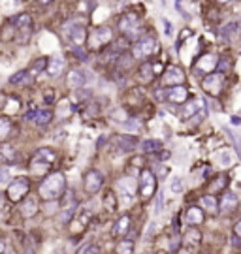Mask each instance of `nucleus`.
I'll use <instances>...</instances> for the list:
<instances>
[{"label":"nucleus","instance_id":"f257e3e1","mask_svg":"<svg viewBox=\"0 0 241 254\" xmlns=\"http://www.w3.org/2000/svg\"><path fill=\"white\" fill-rule=\"evenodd\" d=\"M64 188H66V179H64L62 173L57 171V173L47 175L42 181V184H40V196L43 200H47V201H51V200H57V198L62 196Z\"/></svg>","mask_w":241,"mask_h":254},{"label":"nucleus","instance_id":"f03ea898","mask_svg":"<svg viewBox=\"0 0 241 254\" xmlns=\"http://www.w3.org/2000/svg\"><path fill=\"white\" fill-rule=\"evenodd\" d=\"M53 162H55V153L51 149H40L30 162V169L32 173H45L53 166Z\"/></svg>","mask_w":241,"mask_h":254},{"label":"nucleus","instance_id":"7ed1b4c3","mask_svg":"<svg viewBox=\"0 0 241 254\" xmlns=\"http://www.w3.org/2000/svg\"><path fill=\"white\" fill-rule=\"evenodd\" d=\"M29 188H30V183L27 177H15L14 181L8 184V190H6L8 200H12V201L25 200L27 194H29Z\"/></svg>","mask_w":241,"mask_h":254},{"label":"nucleus","instance_id":"20e7f679","mask_svg":"<svg viewBox=\"0 0 241 254\" xmlns=\"http://www.w3.org/2000/svg\"><path fill=\"white\" fill-rule=\"evenodd\" d=\"M14 27L17 30V42L25 43L32 34V17L29 14H19L14 17Z\"/></svg>","mask_w":241,"mask_h":254},{"label":"nucleus","instance_id":"39448f33","mask_svg":"<svg viewBox=\"0 0 241 254\" xmlns=\"http://www.w3.org/2000/svg\"><path fill=\"white\" fill-rule=\"evenodd\" d=\"M156 51V38L155 36H143L140 42L136 43L134 47V56L136 58H145V56H151Z\"/></svg>","mask_w":241,"mask_h":254},{"label":"nucleus","instance_id":"423d86ee","mask_svg":"<svg viewBox=\"0 0 241 254\" xmlns=\"http://www.w3.org/2000/svg\"><path fill=\"white\" fill-rule=\"evenodd\" d=\"M156 190V175L151 169H143L140 175V192L143 198H151Z\"/></svg>","mask_w":241,"mask_h":254},{"label":"nucleus","instance_id":"0eeeda50","mask_svg":"<svg viewBox=\"0 0 241 254\" xmlns=\"http://www.w3.org/2000/svg\"><path fill=\"white\" fill-rule=\"evenodd\" d=\"M142 27V21L136 14H125L119 21V28L125 36H134Z\"/></svg>","mask_w":241,"mask_h":254},{"label":"nucleus","instance_id":"6e6552de","mask_svg":"<svg viewBox=\"0 0 241 254\" xmlns=\"http://www.w3.org/2000/svg\"><path fill=\"white\" fill-rule=\"evenodd\" d=\"M111 40V30L108 27H102V28H94L93 32H91V36H89V47L91 49H98L102 45H106V43Z\"/></svg>","mask_w":241,"mask_h":254},{"label":"nucleus","instance_id":"1a4fd4ad","mask_svg":"<svg viewBox=\"0 0 241 254\" xmlns=\"http://www.w3.org/2000/svg\"><path fill=\"white\" fill-rule=\"evenodd\" d=\"M202 87L205 92H209L211 96H219L222 91V75L221 73H209L207 77H204Z\"/></svg>","mask_w":241,"mask_h":254},{"label":"nucleus","instance_id":"9d476101","mask_svg":"<svg viewBox=\"0 0 241 254\" xmlns=\"http://www.w3.org/2000/svg\"><path fill=\"white\" fill-rule=\"evenodd\" d=\"M102 173L96 171V169H91L89 173L85 175V179H83V186H85V190L89 194H96L100 190V186H102Z\"/></svg>","mask_w":241,"mask_h":254},{"label":"nucleus","instance_id":"9b49d317","mask_svg":"<svg viewBox=\"0 0 241 254\" xmlns=\"http://www.w3.org/2000/svg\"><path fill=\"white\" fill-rule=\"evenodd\" d=\"M202 108H204V102L200 98L186 100L183 104V108H181V119H185V121H186V119H194Z\"/></svg>","mask_w":241,"mask_h":254},{"label":"nucleus","instance_id":"f8f14e48","mask_svg":"<svg viewBox=\"0 0 241 254\" xmlns=\"http://www.w3.org/2000/svg\"><path fill=\"white\" fill-rule=\"evenodd\" d=\"M185 79V73L181 68H177V66H170V68H166L164 72V75H162V83L164 85H170V87H177V85H181Z\"/></svg>","mask_w":241,"mask_h":254},{"label":"nucleus","instance_id":"ddd939ff","mask_svg":"<svg viewBox=\"0 0 241 254\" xmlns=\"http://www.w3.org/2000/svg\"><path fill=\"white\" fill-rule=\"evenodd\" d=\"M117 186L121 190V201L125 205H130L134 201V198H136V186H134V183L130 179H123V181H119Z\"/></svg>","mask_w":241,"mask_h":254},{"label":"nucleus","instance_id":"4468645a","mask_svg":"<svg viewBox=\"0 0 241 254\" xmlns=\"http://www.w3.org/2000/svg\"><path fill=\"white\" fill-rule=\"evenodd\" d=\"M219 64V58L211 53H207V55L200 56L198 62H196V72L198 73H211V70Z\"/></svg>","mask_w":241,"mask_h":254},{"label":"nucleus","instance_id":"2eb2a0df","mask_svg":"<svg viewBox=\"0 0 241 254\" xmlns=\"http://www.w3.org/2000/svg\"><path fill=\"white\" fill-rule=\"evenodd\" d=\"M166 98L173 102V104H185L188 100V89H185L183 85H177V87H170L168 92H166Z\"/></svg>","mask_w":241,"mask_h":254},{"label":"nucleus","instance_id":"dca6fc26","mask_svg":"<svg viewBox=\"0 0 241 254\" xmlns=\"http://www.w3.org/2000/svg\"><path fill=\"white\" fill-rule=\"evenodd\" d=\"M113 143L117 153H130L136 149V138H132V136H117Z\"/></svg>","mask_w":241,"mask_h":254},{"label":"nucleus","instance_id":"f3484780","mask_svg":"<svg viewBox=\"0 0 241 254\" xmlns=\"http://www.w3.org/2000/svg\"><path fill=\"white\" fill-rule=\"evenodd\" d=\"M64 32H66V36L75 45H81V43L85 42V28L81 27V25H70V27H66Z\"/></svg>","mask_w":241,"mask_h":254},{"label":"nucleus","instance_id":"a211bd4d","mask_svg":"<svg viewBox=\"0 0 241 254\" xmlns=\"http://www.w3.org/2000/svg\"><path fill=\"white\" fill-rule=\"evenodd\" d=\"M19 211H21V215H23L25 218L34 217V215H36V211H38V200H36L34 196H27L25 200H23V203H21Z\"/></svg>","mask_w":241,"mask_h":254},{"label":"nucleus","instance_id":"6ab92c4d","mask_svg":"<svg viewBox=\"0 0 241 254\" xmlns=\"http://www.w3.org/2000/svg\"><path fill=\"white\" fill-rule=\"evenodd\" d=\"M238 203H240L238 196H236L234 192L228 190V192L222 194V200H221V209H222V213H232V211H236Z\"/></svg>","mask_w":241,"mask_h":254},{"label":"nucleus","instance_id":"aec40b11","mask_svg":"<svg viewBox=\"0 0 241 254\" xmlns=\"http://www.w3.org/2000/svg\"><path fill=\"white\" fill-rule=\"evenodd\" d=\"M64 70V58L62 56H51L49 58V64H47V75L55 77L60 72Z\"/></svg>","mask_w":241,"mask_h":254},{"label":"nucleus","instance_id":"412c9836","mask_svg":"<svg viewBox=\"0 0 241 254\" xmlns=\"http://www.w3.org/2000/svg\"><path fill=\"white\" fill-rule=\"evenodd\" d=\"M128 228H130V217L128 215H123L113 226V236L115 237H121V236H125L128 232Z\"/></svg>","mask_w":241,"mask_h":254},{"label":"nucleus","instance_id":"4be33fe9","mask_svg":"<svg viewBox=\"0 0 241 254\" xmlns=\"http://www.w3.org/2000/svg\"><path fill=\"white\" fill-rule=\"evenodd\" d=\"M186 222L192 226L202 224L204 222V211L200 207H188L186 209Z\"/></svg>","mask_w":241,"mask_h":254},{"label":"nucleus","instance_id":"5701e85b","mask_svg":"<svg viewBox=\"0 0 241 254\" xmlns=\"http://www.w3.org/2000/svg\"><path fill=\"white\" fill-rule=\"evenodd\" d=\"M30 81H32V72L30 70H21L10 77V83L14 85H29Z\"/></svg>","mask_w":241,"mask_h":254},{"label":"nucleus","instance_id":"b1692460","mask_svg":"<svg viewBox=\"0 0 241 254\" xmlns=\"http://www.w3.org/2000/svg\"><path fill=\"white\" fill-rule=\"evenodd\" d=\"M200 237H202L200 232L192 226V228H188V230L185 232V245H186V247H196L200 243Z\"/></svg>","mask_w":241,"mask_h":254},{"label":"nucleus","instance_id":"393cba45","mask_svg":"<svg viewBox=\"0 0 241 254\" xmlns=\"http://www.w3.org/2000/svg\"><path fill=\"white\" fill-rule=\"evenodd\" d=\"M68 85H70L72 89H81L83 85H85V75H83V72H72L70 75H68Z\"/></svg>","mask_w":241,"mask_h":254},{"label":"nucleus","instance_id":"a878e982","mask_svg":"<svg viewBox=\"0 0 241 254\" xmlns=\"http://www.w3.org/2000/svg\"><path fill=\"white\" fill-rule=\"evenodd\" d=\"M51 119H53V111H51V109H38V115H36L34 123H36L38 127H45V125L51 123Z\"/></svg>","mask_w":241,"mask_h":254},{"label":"nucleus","instance_id":"bb28decb","mask_svg":"<svg viewBox=\"0 0 241 254\" xmlns=\"http://www.w3.org/2000/svg\"><path fill=\"white\" fill-rule=\"evenodd\" d=\"M12 121L8 119V117H2L0 119V140L6 141L10 136H12Z\"/></svg>","mask_w":241,"mask_h":254},{"label":"nucleus","instance_id":"cd10ccee","mask_svg":"<svg viewBox=\"0 0 241 254\" xmlns=\"http://www.w3.org/2000/svg\"><path fill=\"white\" fill-rule=\"evenodd\" d=\"M75 213H77V203L72 200L70 203H68V205L62 209V215H60L62 222H64V224H68V222L72 220V217H75Z\"/></svg>","mask_w":241,"mask_h":254},{"label":"nucleus","instance_id":"c85d7f7f","mask_svg":"<svg viewBox=\"0 0 241 254\" xmlns=\"http://www.w3.org/2000/svg\"><path fill=\"white\" fill-rule=\"evenodd\" d=\"M200 205L204 207V209H207L209 213H217V200L213 196H202V200H200Z\"/></svg>","mask_w":241,"mask_h":254},{"label":"nucleus","instance_id":"c756f323","mask_svg":"<svg viewBox=\"0 0 241 254\" xmlns=\"http://www.w3.org/2000/svg\"><path fill=\"white\" fill-rule=\"evenodd\" d=\"M142 149L145 151V153H156V151H160V149H162V141H158V140L143 141Z\"/></svg>","mask_w":241,"mask_h":254},{"label":"nucleus","instance_id":"7c9ffc66","mask_svg":"<svg viewBox=\"0 0 241 254\" xmlns=\"http://www.w3.org/2000/svg\"><path fill=\"white\" fill-rule=\"evenodd\" d=\"M140 73H142L143 81H149V79L155 77V66L151 62H145V64H142V68H140Z\"/></svg>","mask_w":241,"mask_h":254},{"label":"nucleus","instance_id":"2f4dec72","mask_svg":"<svg viewBox=\"0 0 241 254\" xmlns=\"http://www.w3.org/2000/svg\"><path fill=\"white\" fill-rule=\"evenodd\" d=\"M134 253V241L125 239L117 245V254H132Z\"/></svg>","mask_w":241,"mask_h":254},{"label":"nucleus","instance_id":"473e14b6","mask_svg":"<svg viewBox=\"0 0 241 254\" xmlns=\"http://www.w3.org/2000/svg\"><path fill=\"white\" fill-rule=\"evenodd\" d=\"M228 175H219L217 179H215V183L211 184V192H219V190H222V188H226L228 184Z\"/></svg>","mask_w":241,"mask_h":254},{"label":"nucleus","instance_id":"72a5a7b5","mask_svg":"<svg viewBox=\"0 0 241 254\" xmlns=\"http://www.w3.org/2000/svg\"><path fill=\"white\" fill-rule=\"evenodd\" d=\"M104 205H106L108 211H115V209H117V198H115L113 192H106V196H104Z\"/></svg>","mask_w":241,"mask_h":254},{"label":"nucleus","instance_id":"f704fd0d","mask_svg":"<svg viewBox=\"0 0 241 254\" xmlns=\"http://www.w3.org/2000/svg\"><path fill=\"white\" fill-rule=\"evenodd\" d=\"M47 64H49V60H45V58H38L32 66H30V72H32V75H36V73H40L47 68Z\"/></svg>","mask_w":241,"mask_h":254},{"label":"nucleus","instance_id":"c9c22d12","mask_svg":"<svg viewBox=\"0 0 241 254\" xmlns=\"http://www.w3.org/2000/svg\"><path fill=\"white\" fill-rule=\"evenodd\" d=\"M236 32H238V23H228V25H224V27L221 28L222 38H232Z\"/></svg>","mask_w":241,"mask_h":254},{"label":"nucleus","instance_id":"e433bc0d","mask_svg":"<svg viewBox=\"0 0 241 254\" xmlns=\"http://www.w3.org/2000/svg\"><path fill=\"white\" fill-rule=\"evenodd\" d=\"M2 160L8 164V162H15V151L10 145H4L2 147Z\"/></svg>","mask_w":241,"mask_h":254},{"label":"nucleus","instance_id":"4c0bfd02","mask_svg":"<svg viewBox=\"0 0 241 254\" xmlns=\"http://www.w3.org/2000/svg\"><path fill=\"white\" fill-rule=\"evenodd\" d=\"M77 254H102V251H100L98 245H94V243H89V245H85L81 251Z\"/></svg>","mask_w":241,"mask_h":254},{"label":"nucleus","instance_id":"58836bf2","mask_svg":"<svg viewBox=\"0 0 241 254\" xmlns=\"http://www.w3.org/2000/svg\"><path fill=\"white\" fill-rule=\"evenodd\" d=\"M221 164H222V166H232V164H234V155H232L230 151L221 153Z\"/></svg>","mask_w":241,"mask_h":254},{"label":"nucleus","instance_id":"ea45409f","mask_svg":"<svg viewBox=\"0 0 241 254\" xmlns=\"http://www.w3.org/2000/svg\"><path fill=\"white\" fill-rule=\"evenodd\" d=\"M171 190H173V192H181V190H183V183H181V179H173V183H171Z\"/></svg>","mask_w":241,"mask_h":254},{"label":"nucleus","instance_id":"a19ab883","mask_svg":"<svg viewBox=\"0 0 241 254\" xmlns=\"http://www.w3.org/2000/svg\"><path fill=\"white\" fill-rule=\"evenodd\" d=\"M8 177H10V175H8V169L2 168V183H4V184L8 183Z\"/></svg>","mask_w":241,"mask_h":254},{"label":"nucleus","instance_id":"79ce46f5","mask_svg":"<svg viewBox=\"0 0 241 254\" xmlns=\"http://www.w3.org/2000/svg\"><path fill=\"white\" fill-rule=\"evenodd\" d=\"M236 236H238V237H241V220L238 222V224H236Z\"/></svg>","mask_w":241,"mask_h":254},{"label":"nucleus","instance_id":"37998d69","mask_svg":"<svg viewBox=\"0 0 241 254\" xmlns=\"http://www.w3.org/2000/svg\"><path fill=\"white\" fill-rule=\"evenodd\" d=\"M164 27H166L164 28V30H166V34H170L171 30H170V23H168V21H164Z\"/></svg>","mask_w":241,"mask_h":254},{"label":"nucleus","instance_id":"c03bdc74","mask_svg":"<svg viewBox=\"0 0 241 254\" xmlns=\"http://www.w3.org/2000/svg\"><path fill=\"white\" fill-rule=\"evenodd\" d=\"M217 2H221V4H226V2H232V0H217Z\"/></svg>","mask_w":241,"mask_h":254},{"label":"nucleus","instance_id":"a18cd8bd","mask_svg":"<svg viewBox=\"0 0 241 254\" xmlns=\"http://www.w3.org/2000/svg\"><path fill=\"white\" fill-rule=\"evenodd\" d=\"M51 0H40V4H49Z\"/></svg>","mask_w":241,"mask_h":254}]
</instances>
